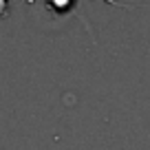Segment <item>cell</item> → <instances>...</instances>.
<instances>
[{"label": "cell", "instance_id": "6da1fadb", "mask_svg": "<svg viewBox=\"0 0 150 150\" xmlns=\"http://www.w3.org/2000/svg\"><path fill=\"white\" fill-rule=\"evenodd\" d=\"M5 13H7V2L0 0V16H5Z\"/></svg>", "mask_w": 150, "mask_h": 150}]
</instances>
